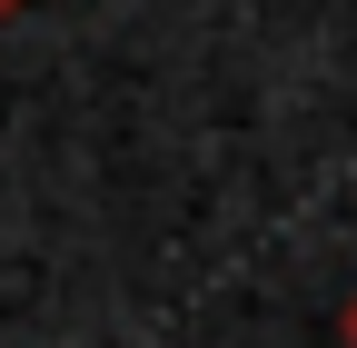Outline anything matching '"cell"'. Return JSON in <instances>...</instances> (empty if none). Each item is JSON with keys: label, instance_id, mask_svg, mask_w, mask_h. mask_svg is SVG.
Returning <instances> with one entry per match:
<instances>
[{"label": "cell", "instance_id": "2", "mask_svg": "<svg viewBox=\"0 0 357 348\" xmlns=\"http://www.w3.org/2000/svg\"><path fill=\"white\" fill-rule=\"evenodd\" d=\"M0 10H20V0H0Z\"/></svg>", "mask_w": 357, "mask_h": 348}, {"label": "cell", "instance_id": "1", "mask_svg": "<svg viewBox=\"0 0 357 348\" xmlns=\"http://www.w3.org/2000/svg\"><path fill=\"white\" fill-rule=\"evenodd\" d=\"M347 338H357V309H347Z\"/></svg>", "mask_w": 357, "mask_h": 348}]
</instances>
